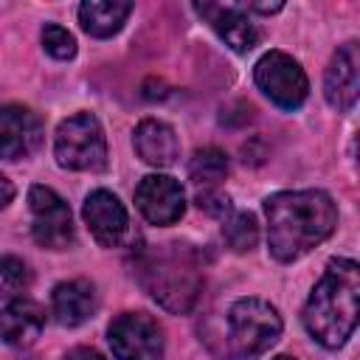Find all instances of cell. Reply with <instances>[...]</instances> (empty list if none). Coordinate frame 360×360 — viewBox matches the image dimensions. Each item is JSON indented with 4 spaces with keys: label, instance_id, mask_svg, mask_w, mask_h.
Segmentation results:
<instances>
[{
    "label": "cell",
    "instance_id": "ac0fdd59",
    "mask_svg": "<svg viewBox=\"0 0 360 360\" xmlns=\"http://www.w3.org/2000/svg\"><path fill=\"white\" fill-rule=\"evenodd\" d=\"M225 174H228V158H225V152H219V149H214V146L194 152V158H191V163H188V177H191L197 186L211 188V186H217L219 180H225Z\"/></svg>",
    "mask_w": 360,
    "mask_h": 360
},
{
    "label": "cell",
    "instance_id": "cb8c5ba5",
    "mask_svg": "<svg viewBox=\"0 0 360 360\" xmlns=\"http://www.w3.org/2000/svg\"><path fill=\"white\" fill-rule=\"evenodd\" d=\"M11 197H14V186L6 174H0V208H6L11 202Z\"/></svg>",
    "mask_w": 360,
    "mask_h": 360
},
{
    "label": "cell",
    "instance_id": "484cf974",
    "mask_svg": "<svg viewBox=\"0 0 360 360\" xmlns=\"http://www.w3.org/2000/svg\"><path fill=\"white\" fill-rule=\"evenodd\" d=\"M273 360H295V357H287V354H278V357H273Z\"/></svg>",
    "mask_w": 360,
    "mask_h": 360
},
{
    "label": "cell",
    "instance_id": "52a82bcc",
    "mask_svg": "<svg viewBox=\"0 0 360 360\" xmlns=\"http://www.w3.org/2000/svg\"><path fill=\"white\" fill-rule=\"evenodd\" d=\"M110 349L118 360H160L163 332L146 312H124L107 329Z\"/></svg>",
    "mask_w": 360,
    "mask_h": 360
},
{
    "label": "cell",
    "instance_id": "e0dca14e",
    "mask_svg": "<svg viewBox=\"0 0 360 360\" xmlns=\"http://www.w3.org/2000/svg\"><path fill=\"white\" fill-rule=\"evenodd\" d=\"M132 11V3H118V0H87L79 6V22L87 34L93 37H112L121 31Z\"/></svg>",
    "mask_w": 360,
    "mask_h": 360
},
{
    "label": "cell",
    "instance_id": "4fadbf2b",
    "mask_svg": "<svg viewBox=\"0 0 360 360\" xmlns=\"http://www.w3.org/2000/svg\"><path fill=\"white\" fill-rule=\"evenodd\" d=\"M194 11H197L202 20H208V25H211L233 51H239V53L256 48V42H259V37H262L259 28H256V22L248 20V14H245L242 6L194 3Z\"/></svg>",
    "mask_w": 360,
    "mask_h": 360
},
{
    "label": "cell",
    "instance_id": "277c9868",
    "mask_svg": "<svg viewBox=\"0 0 360 360\" xmlns=\"http://www.w3.org/2000/svg\"><path fill=\"white\" fill-rule=\"evenodd\" d=\"M228 329L233 354L242 360H253L278 340L281 315L262 298H239L228 312Z\"/></svg>",
    "mask_w": 360,
    "mask_h": 360
},
{
    "label": "cell",
    "instance_id": "d6986e66",
    "mask_svg": "<svg viewBox=\"0 0 360 360\" xmlns=\"http://www.w3.org/2000/svg\"><path fill=\"white\" fill-rule=\"evenodd\" d=\"M222 233H225V242H228L236 253H245V250H250V248L259 242L256 217L248 214V211H239V214H233V217L222 225Z\"/></svg>",
    "mask_w": 360,
    "mask_h": 360
},
{
    "label": "cell",
    "instance_id": "5bb4252c",
    "mask_svg": "<svg viewBox=\"0 0 360 360\" xmlns=\"http://www.w3.org/2000/svg\"><path fill=\"white\" fill-rule=\"evenodd\" d=\"M135 152L141 155L143 163L149 166H172L177 160V135L169 124L158 121V118H143L138 127H135Z\"/></svg>",
    "mask_w": 360,
    "mask_h": 360
},
{
    "label": "cell",
    "instance_id": "7402d4cb",
    "mask_svg": "<svg viewBox=\"0 0 360 360\" xmlns=\"http://www.w3.org/2000/svg\"><path fill=\"white\" fill-rule=\"evenodd\" d=\"M197 205H200L202 211L214 214V217H225V214L231 211L228 197H219V194H211V191H200V194H197Z\"/></svg>",
    "mask_w": 360,
    "mask_h": 360
},
{
    "label": "cell",
    "instance_id": "3957f363",
    "mask_svg": "<svg viewBox=\"0 0 360 360\" xmlns=\"http://www.w3.org/2000/svg\"><path fill=\"white\" fill-rule=\"evenodd\" d=\"M141 287L169 312H188L202 290V267L188 245L169 242L146 248L135 262Z\"/></svg>",
    "mask_w": 360,
    "mask_h": 360
},
{
    "label": "cell",
    "instance_id": "9c48e42d",
    "mask_svg": "<svg viewBox=\"0 0 360 360\" xmlns=\"http://www.w3.org/2000/svg\"><path fill=\"white\" fill-rule=\"evenodd\" d=\"M135 202L152 225H172L186 211L183 188L169 174H146L135 188Z\"/></svg>",
    "mask_w": 360,
    "mask_h": 360
},
{
    "label": "cell",
    "instance_id": "5b68a950",
    "mask_svg": "<svg viewBox=\"0 0 360 360\" xmlns=\"http://www.w3.org/2000/svg\"><path fill=\"white\" fill-rule=\"evenodd\" d=\"M56 160L73 172H98L107 160L104 129L96 115L79 112L59 124L56 129Z\"/></svg>",
    "mask_w": 360,
    "mask_h": 360
},
{
    "label": "cell",
    "instance_id": "6da1fadb",
    "mask_svg": "<svg viewBox=\"0 0 360 360\" xmlns=\"http://www.w3.org/2000/svg\"><path fill=\"white\" fill-rule=\"evenodd\" d=\"M267 214V245L278 262H295L338 225V208L321 188L281 191L264 202Z\"/></svg>",
    "mask_w": 360,
    "mask_h": 360
},
{
    "label": "cell",
    "instance_id": "44dd1931",
    "mask_svg": "<svg viewBox=\"0 0 360 360\" xmlns=\"http://www.w3.org/2000/svg\"><path fill=\"white\" fill-rule=\"evenodd\" d=\"M42 45H45V51H48L53 59H70V56L76 53V39H73V34H70L68 28L56 25V22H51V25L42 28Z\"/></svg>",
    "mask_w": 360,
    "mask_h": 360
},
{
    "label": "cell",
    "instance_id": "7c38bea8",
    "mask_svg": "<svg viewBox=\"0 0 360 360\" xmlns=\"http://www.w3.org/2000/svg\"><path fill=\"white\" fill-rule=\"evenodd\" d=\"M82 217L90 228V233L96 236V242H101L104 248H112L124 239L127 233V208L121 205V200L104 188L87 194Z\"/></svg>",
    "mask_w": 360,
    "mask_h": 360
},
{
    "label": "cell",
    "instance_id": "8992f818",
    "mask_svg": "<svg viewBox=\"0 0 360 360\" xmlns=\"http://www.w3.org/2000/svg\"><path fill=\"white\" fill-rule=\"evenodd\" d=\"M256 84L259 90L281 110H298L307 101L309 82L301 65L284 51H270L256 62Z\"/></svg>",
    "mask_w": 360,
    "mask_h": 360
},
{
    "label": "cell",
    "instance_id": "2e32d148",
    "mask_svg": "<svg viewBox=\"0 0 360 360\" xmlns=\"http://www.w3.org/2000/svg\"><path fill=\"white\" fill-rule=\"evenodd\" d=\"M51 304H53V315L62 326H79L96 312V290L90 281H82V278L62 281L53 287Z\"/></svg>",
    "mask_w": 360,
    "mask_h": 360
},
{
    "label": "cell",
    "instance_id": "d4e9b609",
    "mask_svg": "<svg viewBox=\"0 0 360 360\" xmlns=\"http://www.w3.org/2000/svg\"><path fill=\"white\" fill-rule=\"evenodd\" d=\"M248 8H250V11H262V14H270V11H278V8H281V3H250Z\"/></svg>",
    "mask_w": 360,
    "mask_h": 360
},
{
    "label": "cell",
    "instance_id": "ba28073f",
    "mask_svg": "<svg viewBox=\"0 0 360 360\" xmlns=\"http://www.w3.org/2000/svg\"><path fill=\"white\" fill-rule=\"evenodd\" d=\"M31 208V233L42 248L65 250L73 242V219L68 202L48 186H31L28 191Z\"/></svg>",
    "mask_w": 360,
    "mask_h": 360
},
{
    "label": "cell",
    "instance_id": "8fae6325",
    "mask_svg": "<svg viewBox=\"0 0 360 360\" xmlns=\"http://www.w3.org/2000/svg\"><path fill=\"white\" fill-rule=\"evenodd\" d=\"M360 93V53L354 42H346L335 51L326 79H323V96L335 110H352Z\"/></svg>",
    "mask_w": 360,
    "mask_h": 360
},
{
    "label": "cell",
    "instance_id": "30bf717a",
    "mask_svg": "<svg viewBox=\"0 0 360 360\" xmlns=\"http://www.w3.org/2000/svg\"><path fill=\"white\" fill-rule=\"evenodd\" d=\"M42 141V121L28 107L6 104L0 107V158L20 160L28 158Z\"/></svg>",
    "mask_w": 360,
    "mask_h": 360
},
{
    "label": "cell",
    "instance_id": "9a60e30c",
    "mask_svg": "<svg viewBox=\"0 0 360 360\" xmlns=\"http://www.w3.org/2000/svg\"><path fill=\"white\" fill-rule=\"evenodd\" d=\"M42 326H45V312L39 309V304H34L28 298H17L6 309H0V338L8 346L34 343L39 338Z\"/></svg>",
    "mask_w": 360,
    "mask_h": 360
},
{
    "label": "cell",
    "instance_id": "7a4b0ae2",
    "mask_svg": "<svg viewBox=\"0 0 360 360\" xmlns=\"http://www.w3.org/2000/svg\"><path fill=\"white\" fill-rule=\"evenodd\" d=\"M360 267L352 259H332L304 307L307 332L326 349H338L357 326Z\"/></svg>",
    "mask_w": 360,
    "mask_h": 360
},
{
    "label": "cell",
    "instance_id": "ffe728a7",
    "mask_svg": "<svg viewBox=\"0 0 360 360\" xmlns=\"http://www.w3.org/2000/svg\"><path fill=\"white\" fill-rule=\"evenodd\" d=\"M28 284H31V273L22 259L17 256L0 259V298H14L22 290H28Z\"/></svg>",
    "mask_w": 360,
    "mask_h": 360
},
{
    "label": "cell",
    "instance_id": "603a6c76",
    "mask_svg": "<svg viewBox=\"0 0 360 360\" xmlns=\"http://www.w3.org/2000/svg\"><path fill=\"white\" fill-rule=\"evenodd\" d=\"M68 360H104V354L96 352V349H90V346H79V349H73L68 354Z\"/></svg>",
    "mask_w": 360,
    "mask_h": 360
}]
</instances>
